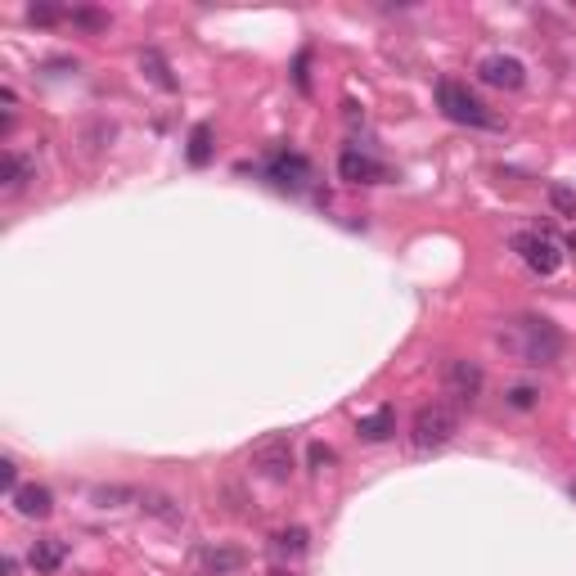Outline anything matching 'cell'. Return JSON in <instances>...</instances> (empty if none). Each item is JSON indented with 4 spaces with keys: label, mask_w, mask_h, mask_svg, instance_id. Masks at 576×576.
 <instances>
[{
    "label": "cell",
    "mask_w": 576,
    "mask_h": 576,
    "mask_svg": "<svg viewBox=\"0 0 576 576\" xmlns=\"http://www.w3.org/2000/svg\"><path fill=\"white\" fill-rule=\"evenodd\" d=\"M140 63H144V68H149V77L158 81L162 90H176V77H171V72H167V63H162V54H158V50H144V59H140Z\"/></svg>",
    "instance_id": "17"
},
{
    "label": "cell",
    "mask_w": 576,
    "mask_h": 576,
    "mask_svg": "<svg viewBox=\"0 0 576 576\" xmlns=\"http://www.w3.org/2000/svg\"><path fill=\"white\" fill-rule=\"evenodd\" d=\"M270 576H297V572H284V567H275V572H270Z\"/></svg>",
    "instance_id": "25"
},
{
    "label": "cell",
    "mask_w": 576,
    "mask_h": 576,
    "mask_svg": "<svg viewBox=\"0 0 576 576\" xmlns=\"http://www.w3.org/2000/svg\"><path fill=\"white\" fill-rule=\"evenodd\" d=\"M252 464H257L270 482H284V477L293 473V441H288V437L257 441V450H252Z\"/></svg>",
    "instance_id": "5"
},
{
    "label": "cell",
    "mask_w": 576,
    "mask_h": 576,
    "mask_svg": "<svg viewBox=\"0 0 576 576\" xmlns=\"http://www.w3.org/2000/svg\"><path fill=\"white\" fill-rule=\"evenodd\" d=\"M441 383H446V396L459 405H473L477 392H482V369L473 365V360H450L446 374H441Z\"/></svg>",
    "instance_id": "7"
},
{
    "label": "cell",
    "mask_w": 576,
    "mask_h": 576,
    "mask_svg": "<svg viewBox=\"0 0 576 576\" xmlns=\"http://www.w3.org/2000/svg\"><path fill=\"white\" fill-rule=\"evenodd\" d=\"M392 428H396V414L387 410V405H378L374 414H365V419H360V437H365V441H383V437H392Z\"/></svg>",
    "instance_id": "15"
},
{
    "label": "cell",
    "mask_w": 576,
    "mask_h": 576,
    "mask_svg": "<svg viewBox=\"0 0 576 576\" xmlns=\"http://www.w3.org/2000/svg\"><path fill=\"white\" fill-rule=\"evenodd\" d=\"M477 77L495 90H518L522 81H527V68H522V59H513V54H486V59L477 63Z\"/></svg>",
    "instance_id": "8"
},
{
    "label": "cell",
    "mask_w": 576,
    "mask_h": 576,
    "mask_svg": "<svg viewBox=\"0 0 576 576\" xmlns=\"http://www.w3.org/2000/svg\"><path fill=\"white\" fill-rule=\"evenodd\" d=\"M9 500H14V509L23 513V518H50L54 513V495H50V486H41V482L18 486Z\"/></svg>",
    "instance_id": "11"
},
{
    "label": "cell",
    "mask_w": 576,
    "mask_h": 576,
    "mask_svg": "<svg viewBox=\"0 0 576 576\" xmlns=\"http://www.w3.org/2000/svg\"><path fill=\"white\" fill-rule=\"evenodd\" d=\"M437 104H441V113H446L450 122H459V126H500L491 117V108H486L482 99H477L473 90H468L464 81H455V77L437 81Z\"/></svg>",
    "instance_id": "3"
},
{
    "label": "cell",
    "mask_w": 576,
    "mask_h": 576,
    "mask_svg": "<svg viewBox=\"0 0 576 576\" xmlns=\"http://www.w3.org/2000/svg\"><path fill=\"white\" fill-rule=\"evenodd\" d=\"M248 563V554L234 545H198L194 549V572L198 576H234Z\"/></svg>",
    "instance_id": "6"
},
{
    "label": "cell",
    "mask_w": 576,
    "mask_h": 576,
    "mask_svg": "<svg viewBox=\"0 0 576 576\" xmlns=\"http://www.w3.org/2000/svg\"><path fill=\"white\" fill-rule=\"evenodd\" d=\"M0 180H5V194H18V189H27L36 180V162L23 158V153H5L0 158Z\"/></svg>",
    "instance_id": "13"
},
{
    "label": "cell",
    "mask_w": 576,
    "mask_h": 576,
    "mask_svg": "<svg viewBox=\"0 0 576 576\" xmlns=\"http://www.w3.org/2000/svg\"><path fill=\"white\" fill-rule=\"evenodd\" d=\"M513 252H518L536 275H554V270L563 266V243L549 230H518L513 234Z\"/></svg>",
    "instance_id": "4"
},
{
    "label": "cell",
    "mask_w": 576,
    "mask_h": 576,
    "mask_svg": "<svg viewBox=\"0 0 576 576\" xmlns=\"http://www.w3.org/2000/svg\"><path fill=\"white\" fill-rule=\"evenodd\" d=\"M459 432V410L446 401H432V405H419L410 419V441L414 450H441L450 437Z\"/></svg>",
    "instance_id": "2"
},
{
    "label": "cell",
    "mask_w": 576,
    "mask_h": 576,
    "mask_svg": "<svg viewBox=\"0 0 576 576\" xmlns=\"http://www.w3.org/2000/svg\"><path fill=\"white\" fill-rule=\"evenodd\" d=\"M266 176L275 180L279 189H306V185H311V162H306L302 153H288V149H279V153H270V162H266Z\"/></svg>",
    "instance_id": "9"
},
{
    "label": "cell",
    "mask_w": 576,
    "mask_h": 576,
    "mask_svg": "<svg viewBox=\"0 0 576 576\" xmlns=\"http://www.w3.org/2000/svg\"><path fill=\"white\" fill-rule=\"evenodd\" d=\"M68 18L77 27H86V32H104V27H108V14H99V9H72Z\"/></svg>",
    "instance_id": "19"
},
{
    "label": "cell",
    "mask_w": 576,
    "mask_h": 576,
    "mask_svg": "<svg viewBox=\"0 0 576 576\" xmlns=\"http://www.w3.org/2000/svg\"><path fill=\"white\" fill-rule=\"evenodd\" d=\"M495 342L504 347V356H513L518 365H531V369L554 365V360L563 356V333H558L545 315H513V320L500 324Z\"/></svg>",
    "instance_id": "1"
},
{
    "label": "cell",
    "mask_w": 576,
    "mask_h": 576,
    "mask_svg": "<svg viewBox=\"0 0 576 576\" xmlns=\"http://www.w3.org/2000/svg\"><path fill=\"white\" fill-rule=\"evenodd\" d=\"M536 387H527V383H518V387H509V405L513 410H531V405H536Z\"/></svg>",
    "instance_id": "20"
},
{
    "label": "cell",
    "mask_w": 576,
    "mask_h": 576,
    "mask_svg": "<svg viewBox=\"0 0 576 576\" xmlns=\"http://www.w3.org/2000/svg\"><path fill=\"white\" fill-rule=\"evenodd\" d=\"M27 18H32V23H41V27H50V23H59V18H63V9H54V5H32V9H27Z\"/></svg>",
    "instance_id": "21"
},
{
    "label": "cell",
    "mask_w": 576,
    "mask_h": 576,
    "mask_svg": "<svg viewBox=\"0 0 576 576\" xmlns=\"http://www.w3.org/2000/svg\"><path fill=\"white\" fill-rule=\"evenodd\" d=\"M549 198H554V207H563V212H576V194H572V189H563V185H558Z\"/></svg>",
    "instance_id": "23"
},
{
    "label": "cell",
    "mask_w": 576,
    "mask_h": 576,
    "mask_svg": "<svg viewBox=\"0 0 576 576\" xmlns=\"http://www.w3.org/2000/svg\"><path fill=\"white\" fill-rule=\"evenodd\" d=\"M63 558H68V545H63L59 536H41V540H32L27 563H32V572L50 576V572H59V567H63Z\"/></svg>",
    "instance_id": "12"
},
{
    "label": "cell",
    "mask_w": 576,
    "mask_h": 576,
    "mask_svg": "<svg viewBox=\"0 0 576 576\" xmlns=\"http://www.w3.org/2000/svg\"><path fill=\"white\" fill-rule=\"evenodd\" d=\"M311 464H315V468L333 464V450H329V446H320V441H315V446H311Z\"/></svg>",
    "instance_id": "24"
},
{
    "label": "cell",
    "mask_w": 576,
    "mask_h": 576,
    "mask_svg": "<svg viewBox=\"0 0 576 576\" xmlns=\"http://www.w3.org/2000/svg\"><path fill=\"white\" fill-rule=\"evenodd\" d=\"M212 162V126H194L189 131V167H207Z\"/></svg>",
    "instance_id": "16"
},
{
    "label": "cell",
    "mask_w": 576,
    "mask_h": 576,
    "mask_svg": "<svg viewBox=\"0 0 576 576\" xmlns=\"http://www.w3.org/2000/svg\"><path fill=\"white\" fill-rule=\"evenodd\" d=\"M0 486H5L9 495L18 491V464H14V459H0Z\"/></svg>",
    "instance_id": "22"
},
{
    "label": "cell",
    "mask_w": 576,
    "mask_h": 576,
    "mask_svg": "<svg viewBox=\"0 0 576 576\" xmlns=\"http://www.w3.org/2000/svg\"><path fill=\"white\" fill-rule=\"evenodd\" d=\"M144 509L158 513V518H167V522H180V518H185V513H180L176 504L167 500V495H144Z\"/></svg>",
    "instance_id": "18"
},
{
    "label": "cell",
    "mask_w": 576,
    "mask_h": 576,
    "mask_svg": "<svg viewBox=\"0 0 576 576\" xmlns=\"http://www.w3.org/2000/svg\"><path fill=\"white\" fill-rule=\"evenodd\" d=\"M338 176L351 180V185H378V180H387V167L378 158H369L365 149H342L338 153Z\"/></svg>",
    "instance_id": "10"
},
{
    "label": "cell",
    "mask_w": 576,
    "mask_h": 576,
    "mask_svg": "<svg viewBox=\"0 0 576 576\" xmlns=\"http://www.w3.org/2000/svg\"><path fill=\"white\" fill-rule=\"evenodd\" d=\"M306 527H284V531H275L270 536V554H279V558H302L306 554Z\"/></svg>",
    "instance_id": "14"
}]
</instances>
